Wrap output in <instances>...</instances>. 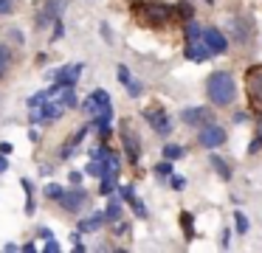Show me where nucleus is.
I'll return each mask as SVG.
<instances>
[{"mask_svg": "<svg viewBox=\"0 0 262 253\" xmlns=\"http://www.w3.org/2000/svg\"><path fill=\"white\" fill-rule=\"evenodd\" d=\"M209 99L214 101L217 107H228L234 101V79L228 71H214L209 76Z\"/></svg>", "mask_w": 262, "mask_h": 253, "instance_id": "1", "label": "nucleus"}, {"mask_svg": "<svg viewBox=\"0 0 262 253\" xmlns=\"http://www.w3.org/2000/svg\"><path fill=\"white\" fill-rule=\"evenodd\" d=\"M133 11H136V17L144 22V26H164V22L175 14L172 6L158 3V0H144V3H136V6H133Z\"/></svg>", "mask_w": 262, "mask_h": 253, "instance_id": "2", "label": "nucleus"}, {"mask_svg": "<svg viewBox=\"0 0 262 253\" xmlns=\"http://www.w3.org/2000/svg\"><path fill=\"white\" fill-rule=\"evenodd\" d=\"M82 107H85L88 116H93V121H107L110 124V118H113V104H110L107 90H93Z\"/></svg>", "mask_w": 262, "mask_h": 253, "instance_id": "3", "label": "nucleus"}, {"mask_svg": "<svg viewBox=\"0 0 262 253\" xmlns=\"http://www.w3.org/2000/svg\"><path fill=\"white\" fill-rule=\"evenodd\" d=\"M245 84H248V96H251V104L262 112V65H254L245 76Z\"/></svg>", "mask_w": 262, "mask_h": 253, "instance_id": "4", "label": "nucleus"}, {"mask_svg": "<svg viewBox=\"0 0 262 253\" xmlns=\"http://www.w3.org/2000/svg\"><path fill=\"white\" fill-rule=\"evenodd\" d=\"M198 144L206 146V149H214V146L226 144V129L217 127V124H206V127L200 129V135H198Z\"/></svg>", "mask_w": 262, "mask_h": 253, "instance_id": "5", "label": "nucleus"}, {"mask_svg": "<svg viewBox=\"0 0 262 253\" xmlns=\"http://www.w3.org/2000/svg\"><path fill=\"white\" fill-rule=\"evenodd\" d=\"M183 124H192V127H206V124H214V112L209 107H186L181 112Z\"/></svg>", "mask_w": 262, "mask_h": 253, "instance_id": "6", "label": "nucleus"}, {"mask_svg": "<svg viewBox=\"0 0 262 253\" xmlns=\"http://www.w3.org/2000/svg\"><path fill=\"white\" fill-rule=\"evenodd\" d=\"M203 42H206V48H209L211 54H226V48H228V39L223 37V31H217V28H206Z\"/></svg>", "mask_w": 262, "mask_h": 253, "instance_id": "7", "label": "nucleus"}, {"mask_svg": "<svg viewBox=\"0 0 262 253\" xmlns=\"http://www.w3.org/2000/svg\"><path fill=\"white\" fill-rule=\"evenodd\" d=\"M144 118H147V121L152 124V129H155V132H161V135H166V132L172 129L169 118H166V112L161 110V107H152V110H144Z\"/></svg>", "mask_w": 262, "mask_h": 253, "instance_id": "8", "label": "nucleus"}, {"mask_svg": "<svg viewBox=\"0 0 262 253\" xmlns=\"http://www.w3.org/2000/svg\"><path fill=\"white\" fill-rule=\"evenodd\" d=\"M85 200H88V191L85 189H71V191H65L62 197H59V202H62V208H68V211H79L82 205H85Z\"/></svg>", "mask_w": 262, "mask_h": 253, "instance_id": "9", "label": "nucleus"}, {"mask_svg": "<svg viewBox=\"0 0 262 253\" xmlns=\"http://www.w3.org/2000/svg\"><path fill=\"white\" fill-rule=\"evenodd\" d=\"M79 73H82V65H65V67H59V71L54 73V79H57L62 87H74L76 79H79Z\"/></svg>", "mask_w": 262, "mask_h": 253, "instance_id": "10", "label": "nucleus"}, {"mask_svg": "<svg viewBox=\"0 0 262 253\" xmlns=\"http://www.w3.org/2000/svg\"><path fill=\"white\" fill-rule=\"evenodd\" d=\"M121 141H124V149H127V157H130L133 163H138V138L130 132V129H121Z\"/></svg>", "mask_w": 262, "mask_h": 253, "instance_id": "11", "label": "nucleus"}, {"mask_svg": "<svg viewBox=\"0 0 262 253\" xmlns=\"http://www.w3.org/2000/svg\"><path fill=\"white\" fill-rule=\"evenodd\" d=\"M186 56L192 62H203V59H209V56H211V51L206 48V42L203 45H200V42H189L186 45Z\"/></svg>", "mask_w": 262, "mask_h": 253, "instance_id": "12", "label": "nucleus"}, {"mask_svg": "<svg viewBox=\"0 0 262 253\" xmlns=\"http://www.w3.org/2000/svg\"><path fill=\"white\" fill-rule=\"evenodd\" d=\"M62 112H65V107L59 104V101H46V104H42V116H46V121H57Z\"/></svg>", "mask_w": 262, "mask_h": 253, "instance_id": "13", "label": "nucleus"}, {"mask_svg": "<svg viewBox=\"0 0 262 253\" xmlns=\"http://www.w3.org/2000/svg\"><path fill=\"white\" fill-rule=\"evenodd\" d=\"M57 101L65 107V110H71V107L79 104V99H76V93H74L71 87H62V90H59V93H57Z\"/></svg>", "mask_w": 262, "mask_h": 253, "instance_id": "14", "label": "nucleus"}, {"mask_svg": "<svg viewBox=\"0 0 262 253\" xmlns=\"http://www.w3.org/2000/svg\"><path fill=\"white\" fill-rule=\"evenodd\" d=\"M65 6H68V0H46V6H42V9H46L54 20H59V17H62V11H65Z\"/></svg>", "mask_w": 262, "mask_h": 253, "instance_id": "15", "label": "nucleus"}, {"mask_svg": "<svg viewBox=\"0 0 262 253\" xmlns=\"http://www.w3.org/2000/svg\"><path fill=\"white\" fill-rule=\"evenodd\" d=\"M85 172L93 174V177H104V174H107V160H99V157H93V160L85 166Z\"/></svg>", "mask_w": 262, "mask_h": 253, "instance_id": "16", "label": "nucleus"}, {"mask_svg": "<svg viewBox=\"0 0 262 253\" xmlns=\"http://www.w3.org/2000/svg\"><path fill=\"white\" fill-rule=\"evenodd\" d=\"M104 214H96V217H88V219H82L79 222V231H99L102 228V222H104Z\"/></svg>", "mask_w": 262, "mask_h": 253, "instance_id": "17", "label": "nucleus"}, {"mask_svg": "<svg viewBox=\"0 0 262 253\" xmlns=\"http://www.w3.org/2000/svg\"><path fill=\"white\" fill-rule=\"evenodd\" d=\"M104 217H107V222H119V219H121V202L119 200H110Z\"/></svg>", "mask_w": 262, "mask_h": 253, "instance_id": "18", "label": "nucleus"}, {"mask_svg": "<svg viewBox=\"0 0 262 253\" xmlns=\"http://www.w3.org/2000/svg\"><path fill=\"white\" fill-rule=\"evenodd\" d=\"M211 166H214L217 172H220V177H223V180H228V177H231V169H228V163L223 160L220 155H211Z\"/></svg>", "mask_w": 262, "mask_h": 253, "instance_id": "19", "label": "nucleus"}, {"mask_svg": "<svg viewBox=\"0 0 262 253\" xmlns=\"http://www.w3.org/2000/svg\"><path fill=\"white\" fill-rule=\"evenodd\" d=\"M181 225H183V231H186V239H194V217L189 211L181 214Z\"/></svg>", "mask_w": 262, "mask_h": 253, "instance_id": "20", "label": "nucleus"}, {"mask_svg": "<svg viewBox=\"0 0 262 253\" xmlns=\"http://www.w3.org/2000/svg\"><path fill=\"white\" fill-rule=\"evenodd\" d=\"M200 37H203V28H200L194 20H189V26H186V39H189V42H198Z\"/></svg>", "mask_w": 262, "mask_h": 253, "instance_id": "21", "label": "nucleus"}, {"mask_svg": "<svg viewBox=\"0 0 262 253\" xmlns=\"http://www.w3.org/2000/svg\"><path fill=\"white\" fill-rule=\"evenodd\" d=\"M113 186H116V174H113V172H107V174L102 177V189H99V191H102V194L107 197V194H113Z\"/></svg>", "mask_w": 262, "mask_h": 253, "instance_id": "22", "label": "nucleus"}, {"mask_svg": "<svg viewBox=\"0 0 262 253\" xmlns=\"http://www.w3.org/2000/svg\"><path fill=\"white\" fill-rule=\"evenodd\" d=\"M181 155H183V146H178V144L164 146V157H166V160H178Z\"/></svg>", "mask_w": 262, "mask_h": 253, "instance_id": "23", "label": "nucleus"}, {"mask_svg": "<svg viewBox=\"0 0 262 253\" xmlns=\"http://www.w3.org/2000/svg\"><path fill=\"white\" fill-rule=\"evenodd\" d=\"M62 194H65L62 186H57V183H48V186H46V197H48V200H59Z\"/></svg>", "mask_w": 262, "mask_h": 253, "instance_id": "24", "label": "nucleus"}, {"mask_svg": "<svg viewBox=\"0 0 262 253\" xmlns=\"http://www.w3.org/2000/svg\"><path fill=\"white\" fill-rule=\"evenodd\" d=\"M48 96H51L48 90H40V93H34V96L29 99V107H42V104H46V99H48Z\"/></svg>", "mask_w": 262, "mask_h": 253, "instance_id": "25", "label": "nucleus"}, {"mask_svg": "<svg viewBox=\"0 0 262 253\" xmlns=\"http://www.w3.org/2000/svg\"><path fill=\"white\" fill-rule=\"evenodd\" d=\"M175 14L183 17V20H192V6H189V3H178L175 6Z\"/></svg>", "mask_w": 262, "mask_h": 253, "instance_id": "26", "label": "nucleus"}, {"mask_svg": "<svg viewBox=\"0 0 262 253\" xmlns=\"http://www.w3.org/2000/svg\"><path fill=\"white\" fill-rule=\"evenodd\" d=\"M155 172H158L161 177H169V174H172V160H164V163H158V166H155Z\"/></svg>", "mask_w": 262, "mask_h": 253, "instance_id": "27", "label": "nucleus"}, {"mask_svg": "<svg viewBox=\"0 0 262 253\" xmlns=\"http://www.w3.org/2000/svg\"><path fill=\"white\" fill-rule=\"evenodd\" d=\"M234 219H237V231L239 234H245V231H248V219H245V214H234Z\"/></svg>", "mask_w": 262, "mask_h": 253, "instance_id": "28", "label": "nucleus"}, {"mask_svg": "<svg viewBox=\"0 0 262 253\" xmlns=\"http://www.w3.org/2000/svg\"><path fill=\"white\" fill-rule=\"evenodd\" d=\"M116 73H119V82H121V84H127V82L133 79V76H130V71H127L124 65H119V71H116Z\"/></svg>", "mask_w": 262, "mask_h": 253, "instance_id": "29", "label": "nucleus"}, {"mask_svg": "<svg viewBox=\"0 0 262 253\" xmlns=\"http://www.w3.org/2000/svg\"><path fill=\"white\" fill-rule=\"evenodd\" d=\"M119 191H121V197H124L127 202H133V200H136V194H133V186H121Z\"/></svg>", "mask_w": 262, "mask_h": 253, "instance_id": "30", "label": "nucleus"}, {"mask_svg": "<svg viewBox=\"0 0 262 253\" xmlns=\"http://www.w3.org/2000/svg\"><path fill=\"white\" fill-rule=\"evenodd\" d=\"M0 62H12V51H9V45L0 42Z\"/></svg>", "mask_w": 262, "mask_h": 253, "instance_id": "31", "label": "nucleus"}, {"mask_svg": "<svg viewBox=\"0 0 262 253\" xmlns=\"http://www.w3.org/2000/svg\"><path fill=\"white\" fill-rule=\"evenodd\" d=\"M65 34V26H62V20H57L54 22V34H51V39H59Z\"/></svg>", "mask_w": 262, "mask_h": 253, "instance_id": "32", "label": "nucleus"}, {"mask_svg": "<svg viewBox=\"0 0 262 253\" xmlns=\"http://www.w3.org/2000/svg\"><path fill=\"white\" fill-rule=\"evenodd\" d=\"M124 87L130 90V96H141V84H138V82H133V79H130V82L124 84Z\"/></svg>", "mask_w": 262, "mask_h": 253, "instance_id": "33", "label": "nucleus"}, {"mask_svg": "<svg viewBox=\"0 0 262 253\" xmlns=\"http://www.w3.org/2000/svg\"><path fill=\"white\" fill-rule=\"evenodd\" d=\"M12 6L14 0H0V14H12Z\"/></svg>", "mask_w": 262, "mask_h": 253, "instance_id": "34", "label": "nucleus"}, {"mask_svg": "<svg viewBox=\"0 0 262 253\" xmlns=\"http://www.w3.org/2000/svg\"><path fill=\"white\" fill-rule=\"evenodd\" d=\"M133 208H136L138 217H147V208H144V202H141V200H133Z\"/></svg>", "mask_w": 262, "mask_h": 253, "instance_id": "35", "label": "nucleus"}, {"mask_svg": "<svg viewBox=\"0 0 262 253\" xmlns=\"http://www.w3.org/2000/svg\"><path fill=\"white\" fill-rule=\"evenodd\" d=\"M46 253H59V245L54 239H48V245H46Z\"/></svg>", "mask_w": 262, "mask_h": 253, "instance_id": "36", "label": "nucleus"}, {"mask_svg": "<svg viewBox=\"0 0 262 253\" xmlns=\"http://www.w3.org/2000/svg\"><path fill=\"white\" fill-rule=\"evenodd\" d=\"M9 37H12V39H14V42H17V45L23 42V34H20L17 28H12V31H9Z\"/></svg>", "mask_w": 262, "mask_h": 253, "instance_id": "37", "label": "nucleus"}, {"mask_svg": "<svg viewBox=\"0 0 262 253\" xmlns=\"http://www.w3.org/2000/svg\"><path fill=\"white\" fill-rule=\"evenodd\" d=\"M6 169H9V160H6V155H3V152H0V174L6 172Z\"/></svg>", "mask_w": 262, "mask_h": 253, "instance_id": "38", "label": "nucleus"}, {"mask_svg": "<svg viewBox=\"0 0 262 253\" xmlns=\"http://www.w3.org/2000/svg\"><path fill=\"white\" fill-rule=\"evenodd\" d=\"M172 186H175V189H183V186H186V180H183V177H172Z\"/></svg>", "mask_w": 262, "mask_h": 253, "instance_id": "39", "label": "nucleus"}, {"mask_svg": "<svg viewBox=\"0 0 262 253\" xmlns=\"http://www.w3.org/2000/svg\"><path fill=\"white\" fill-rule=\"evenodd\" d=\"M79 180H82V174H79V172H71V183L79 186Z\"/></svg>", "mask_w": 262, "mask_h": 253, "instance_id": "40", "label": "nucleus"}, {"mask_svg": "<svg viewBox=\"0 0 262 253\" xmlns=\"http://www.w3.org/2000/svg\"><path fill=\"white\" fill-rule=\"evenodd\" d=\"M0 152H3V155H9V152H12V144H6V141H3V144H0Z\"/></svg>", "mask_w": 262, "mask_h": 253, "instance_id": "41", "label": "nucleus"}, {"mask_svg": "<svg viewBox=\"0 0 262 253\" xmlns=\"http://www.w3.org/2000/svg\"><path fill=\"white\" fill-rule=\"evenodd\" d=\"M6 71H9V62H0V79L6 76Z\"/></svg>", "mask_w": 262, "mask_h": 253, "instance_id": "42", "label": "nucleus"}, {"mask_svg": "<svg viewBox=\"0 0 262 253\" xmlns=\"http://www.w3.org/2000/svg\"><path fill=\"white\" fill-rule=\"evenodd\" d=\"M256 138H259V141H262V121H259V124H256Z\"/></svg>", "mask_w": 262, "mask_h": 253, "instance_id": "43", "label": "nucleus"}]
</instances>
